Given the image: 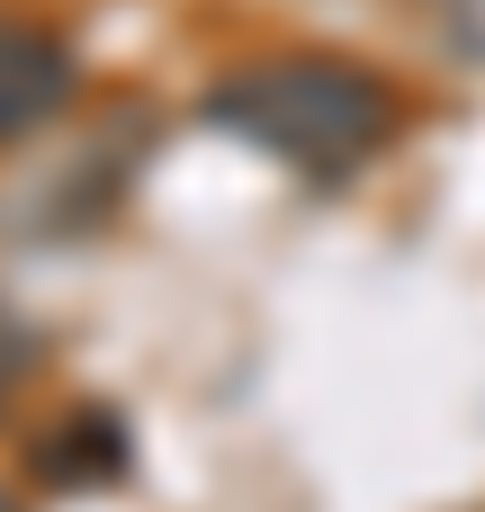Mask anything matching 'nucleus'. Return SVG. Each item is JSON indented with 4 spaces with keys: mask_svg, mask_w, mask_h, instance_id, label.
Listing matches in <instances>:
<instances>
[{
    "mask_svg": "<svg viewBox=\"0 0 485 512\" xmlns=\"http://www.w3.org/2000/svg\"><path fill=\"white\" fill-rule=\"evenodd\" d=\"M27 369H36V333H27V324H18V315L0 306V396H9V387H18Z\"/></svg>",
    "mask_w": 485,
    "mask_h": 512,
    "instance_id": "7ed1b4c3",
    "label": "nucleus"
},
{
    "mask_svg": "<svg viewBox=\"0 0 485 512\" xmlns=\"http://www.w3.org/2000/svg\"><path fill=\"white\" fill-rule=\"evenodd\" d=\"M216 117L234 135H252L261 153H279L288 171L333 180V171H351L387 144L396 99H387L378 72H360L342 54H270V63H252L216 90Z\"/></svg>",
    "mask_w": 485,
    "mask_h": 512,
    "instance_id": "f257e3e1",
    "label": "nucleus"
},
{
    "mask_svg": "<svg viewBox=\"0 0 485 512\" xmlns=\"http://www.w3.org/2000/svg\"><path fill=\"white\" fill-rule=\"evenodd\" d=\"M0 512H18V504H9V495H0Z\"/></svg>",
    "mask_w": 485,
    "mask_h": 512,
    "instance_id": "20e7f679",
    "label": "nucleus"
},
{
    "mask_svg": "<svg viewBox=\"0 0 485 512\" xmlns=\"http://www.w3.org/2000/svg\"><path fill=\"white\" fill-rule=\"evenodd\" d=\"M63 99H72V54L27 18H0V144L63 117Z\"/></svg>",
    "mask_w": 485,
    "mask_h": 512,
    "instance_id": "f03ea898",
    "label": "nucleus"
}]
</instances>
